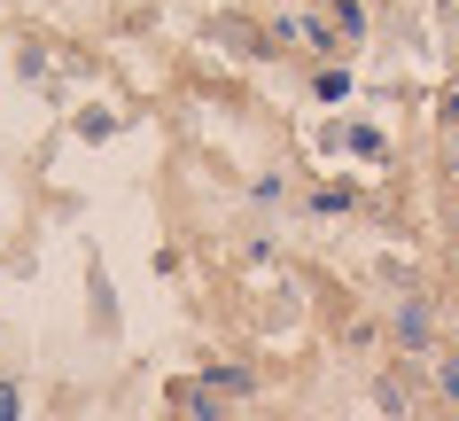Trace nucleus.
<instances>
[{"instance_id": "obj_1", "label": "nucleus", "mask_w": 459, "mask_h": 421, "mask_svg": "<svg viewBox=\"0 0 459 421\" xmlns=\"http://www.w3.org/2000/svg\"><path fill=\"white\" fill-rule=\"evenodd\" d=\"M0 421H16V382H0Z\"/></svg>"}, {"instance_id": "obj_2", "label": "nucleus", "mask_w": 459, "mask_h": 421, "mask_svg": "<svg viewBox=\"0 0 459 421\" xmlns=\"http://www.w3.org/2000/svg\"><path fill=\"white\" fill-rule=\"evenodd\" d=\"M444 390H452V398H459V359H452V367H444Z\"/></svg>"}]
</instances>
